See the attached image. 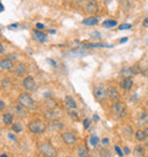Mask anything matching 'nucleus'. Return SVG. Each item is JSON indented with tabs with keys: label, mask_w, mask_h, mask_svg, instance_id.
I'll list each match as a JSON object with an SVG mask.
<instances>
[{
	"label": "nucleus",
	"mask_w": 148,
	"mask_h": 157,
	"mask_svg": "<svg viewBox=\"0 0 148 157\" xmlns=\"http://www.w3.org/2000/svg\"><path fill=\"white\" fill-rule=\"evenodd\" d=\"M28 128L32 132V133L41 134L46 131L47 125H46L45 122H42V121H40V119H35V121H32V122L28 123Z\"/></svg>",
	"instance_id": "f257e3e1"
},
{
	"label": "nucleus",
	"mask_w": 148,
	"mask_h": 157,
	"mask_svg": "<svg viewBox=\"0 0 148 157\" xmlns=\"http://www.w3.org/2000/svg\"><path fill=\"white\" fill-rule=\"evenodd\" d=\"M39 151L45 157H56L57 150L55 147L49 142H42L39 145Z\"/></svg>",
	"instance_id": "f03ea898"
},
{
	"label": "nucleus",
	"mask_w": 148,
	"mask_h": 157,
	"mask_svg": "<svg viewBox=\"0 0 148 157\" xmlns=\"http://www.w3.org/2000/svg\"><path fill=\"white\" fill-rule=\"evenodd\" d=\"M17 101H18V103L22 105V107H24V108H33L34 107V100L31 98V95L28 93H22L18 95V99H17Z\"/></svg>",
	"instance_id": "7ed1b4c3"
},
{
	"label": "nucleus",
	"mask_w": 148,
	"mask_h": 157,
	"mask_svg": "<svg viewBox=\"0 0 148 157\" xmlns=\"http://www.w3.org/2000/svg\"><path fill=\"white\" fill-rule=\"evenodd\" d=\"M93 96L98 102H102L108 96L107 88L104 85H97L96 87L93 88Z\"/></svg>",
	"instance_id": "20e7f679"
},
{
	"label": "nucleus",
	"mask_w": 148,
	"mask_h": 157,
	"mask_svg": "<svg viewBox=\"0 0 148 157\" xmlns=\"http://www.w3.org/2000/svg\"><path fill=\"white\" fill-rule=\"evenodd\" d=\"M112 110H113V114L115 116H117L119 118H123L125 117L126 115V107L123 102H115V105H113V108H112Z\"/></svg>",
	"instance_id": "39448f33"
},
{
	"label": "nucleus",
	"mask_w": 148,
	"mask_h": 157,
	"mask_svg": "<svg viewBox=\"0 0 148 157\" xmlns=\"http://www.w3.org/2000/svg\"><path fill=\"white\" fill-rule=\"evenodd\" d=\"M62 139L64 143L67 146H73L76 142V135L72 131H66L62 134Z\"/></svg>",
	"instance_id": "423d86ee"
},
{
	"label": "nucleus",
	"mask_w": 148,
	"mask_h": 157,
	"mask_svg": "<svg viewBox=\"0 0 148 157\" xmlns=\"http://www.w3.org/2000/svg\"><path fill=\"white\" fill-rule=\"evenodd\" d=\"M85 11L90 15H95L98 13V5H97L96 0H88L87 5H85Z\"/></svg>",
	"instance_id": "0eeeda50"
},
{
	"label": "nucleus",
	"mask_w": 148,
	"mask_h": 157,
	"mask_svg": "<svg viewBox=\"0 0 148 157\" xmlns=\"http://www.w3.org/2000/svg\"><path fill=\"white\" fill-rule=\"evenodd\" d=\"M23 86L26 91H33L35 88V80H34L33 77H31V76L25 77L23 80Z\"/></svg>",
	"instance_id": "6e6552de"
},
{
	"label": "nucleus",
	"mask_w": 148,
	"mask_h": 157,
	"mask_svg": "<svg viewBox=\"0 0 148 157\" xmlns=\"http://www.w3.org/2000/svg\"><path fill=\"white\" fill-rule=\"evenodd\" d=\"M107 95H108V98L112 100V101H114V102H117L120 100L119 91L114 87V86H109V87L107 88Z\"/></svg>",
	"instance_id": "1a4fd4ad"
},
{
	"label": "nucleus",
	"mask_w": 148,
	"mask_h": 157,
	"mask_svg": "<svg viewBox=\"0 0 148 157\" xmlns=\"http://www.w3.org/2000/svg\"><path fill=\"white\" fill-rule=\"evenodd\" d=\"M26 71H28V68H26V65L24 63H18L15 67V69H14V74L15 76L17 77H23V76L26 74Z\"/></svg>",
	"instance_id": "9d476101"
},
{
	"label": "nucleus",
	"mask_w": 148,
	"mask_h": 157,
	"mask_svg": "<svg viewBox=\"0 0 148 157\" xmlns=\"http://www.w3.org/2000/svg\"><path fill=\"white\" fill-rule=\"evenodd\" d=\"M14 68V62L9 58H4L0 61V69L2 70H11Z\"/></svg>",
	"instance_id": "9b49d317"
},
{
	"label": "nucleus",
	"mask_w": 148,
	"mask_h": 157,
	"mask_svg": "<svg viewBox=\"0 0 148 157\" xmlns=\"http://www.w3.org/2000/svg\"><path fill=\"white\" fill-rule=\"evenodd\" d=\"M120 85H121V87L123 88L124 91H130L132 86H133V82H132L131 78H123L121 80V83H120Z\"/></svg>",
	"instance_id": "f8f14e48"
},
{
	"label": "nucleus",
	"mask_w": 148,
	"mask_h": 157,
	"mask_svg": "<svg viewBox=\"0 0 148 157\" xmlns=\"http://www.w3.org/2000/svg\"><path fill=\"white\" fill-rule=\"evenodd\" d=\"M146 124H148V111H142L138 118V125L141 127V126H145Z\"/></svg>",
	"instance_id": "ddd939ff"
},
{
	"label": "nucleus",
	"mask_w": 148,
	"mask_h": 157,
	"mask_svg": "<svg viewBox=\"0 0 148 157\" xmlns=\"http://www.w3.org/2000/svg\"><path fill=\"white\" fill-rule=\"evenodd\" d=\"M133 75H135V74H133L132 67H124L123 69L121 70V76H122L123 78H131Z\"/></svg>",
	"instance_id": "4468645a"
},
{
	"label": "nucleus",
	"mask_w": 148,
	"mask_h": 157,
	"mask_svg": "<svg viewBox=\"0 0 148 157\" xmlns=\"http://www.w3.org/2000/svg\"><path fill=\"white\" fill-rule=\"evenodd\" d=\"M65 105H67L70 109H76V102H75L73 98L70 96V95H67V96L65 98Z\"/></svg>",
	"instance_id": "2eb2a0df"
},
{
	"label": "nucleus",
	"mask_w": 148,
	"mask_h": 157,
	"mask_svg": "<svg viewBox=\"0 0 148 157\" xmlns=\"http://www.w3.org/2000/svg\"><path fill=\"white\" fill-rule=\"evenodd\" d=\"M78 155L79 157H89V150L85 148L84 146H79L78 148Z\"/></svg>",
	"instance_id": "dca6fc26"
},
{
	"label": "nucleus",
	"mask_w": 148,
	"mask_h": 157,
	"mask_svg": "<svg viewBox=\"0 0 148 157\" xmlns=\"http://www.w3.org/2000/svg\"><path fill=\"white\" fill-rule=\"evenodd\" d=\"M97 23H98V18L95 17V16L84 18V20L82 21V24H84V25H96Z\"/></svg>",
	"instance_id": "f3484780"
},
{
	"label": "nucleus",
	"mask_w": 148,
	"mask_h": 157,
	"mask_svg": "<svg viewBox=\"0 0 148 157\" xmlns=\"http://www.w3.org/2000/svg\"><path fill=\"white\" fill-rule=\"evenodd\" d=\"M33 36H35V38H37V39H38L40 42H43V41L46 40V38H47L45 33H42L40 30H34V31H33Z\"/></svg>",
	"instance_id": "a211bd4d"
},
{
	"label": "nucleus",
	"mask_w": 148,
	"mask_h": 157,
	"mask_svg": "<svg viewBox=\"0 0 148 157\" xmlns=\"http://www.w3.org/2000/svg\"><path fill=\"white\" fill-rule=\"evenodd\" d=\"M142 156H145V148H144V146H137L135 148V157Z\"/></svg>",
	"instance_id": "6ab92c4d"
},
{
	"label": "nucleus",
	"mask_w": 148,
	"mask_h": 157,
	"mask_svg": "<svg viewBox=\"0 0 148 157\" xmlns=\"http://www.w3.org/2000/svg\"><path fill=\"white\" fill-rule=\"evenodd\" d=\"M13 121H14V116L11 114H4L2 116V122L5 123L6 125H10L13 124Z\"/></svg>",
	"instance_id": "aec40b11"
},
{
	"label": "nucleus",
	"mask_w": 148,
	"mask_h": 157,
	"mask_svg": "<svg viewBox=\"0 0 148 157\" xmlns=\"http://www.w3.org/2000/svg\"><path fill=\"white\" fill-rule=\"evenodd\" d=\"M136 139L138 140V141H144V140L146 139L145 132H144L142 130H138L136 132Z\"/></svg>",
	"instance_id": "412c9836"
},
{
	"label": "nucleus",
	"mask_w": 148,
	"mask_h": 157,
	"mask_svg": "<svg viewBox=\"0 0 148 157\" xmlns=\"http://www.w3.org/2000/svg\"><path fill=\"white\" fill-rule=\"evenodd\" d=\"M116 24H117L116 21H114V20H107V21H105V22L102 23V25H104L105 28H113Z\"/></svg>",
	"instance_id": "4be33fe9"
},
{
	"label": "nucleus",
	"mask_w": 148,
	"mask_h": 157,
	"mask_svg": "<svg viewBox=\"0 0 148 157\" xmlns=\"http://www.w3.org/2000/svg\"><path fill=\"white\" fill-rule=\"evenodd\" d=\"M22 130H23V125H22V123H14L13 124V131L14 132H16V133H18V132H22Z\"/></svg>",
	"instance_id": "5701e85b"
},
{
	"label": "nucleus",
	"mask_w": 148,
	"mask_h": 157,
	"mask_svg": "<svg viewBox=\"0 0 148 157\" xmlns=\"http://www.w3.org/2000/svg\"><path fill=\"white\" fill-rule=\"evenodd\" d=\"M98 142H99V138L97 137V135H91L90 137V143L93 147H96L97 145H98Z\"/></svg>",
	"instance_id": "b1692460"
},
{
	"label": "nucleus",
	"mask_w": 148,
	"mask_h": 157,
	"mask_svg": "<svg viewBox=\"0 0 148 157\" xmlns=\"http://www.w3.org/2000/svg\"><path fill=\"white\" fill-rule=\"evenodd\" d=\"M1 85H2V87L4 88L10 87V80H9L8 78H4V79L1 80Z\"/></svg>",
	"instance_id": "393cba45"
},
{
	"label": "nucleus",
	"mask_w": 148,
	"mask_h": 157,
	"mask_svg": "<svg viewBox=\"0 0 148 157\" xmlns=\"http://www.w3.org/2000/svg\"><path fill=\"white\" fill-rule=\"evenodd\" d=\"M100 156L102 157H112V154H111V151L108 150V149H102L100 151Z\"/></svg>",
	"instance_id": "a878e982"
},
{
	"label": "nucleus",
	"mask_w": 148,
	"mask_h": 157,
	"mask_svg": "<svg viewBox=\"0 0 148 157\" xmlns=\"http://www.w3.org/2000/svg\"><path fill=\"white\" fill-rule=\"evenodd\" d=\"M132 69H133V74H135V75H139V74H141V69H140V67H139L138 64L133 65Z\"/></svg>",
	"instance_id": "bb28decb"
},
{
	"label": "nucleus",
	"mask_w": 148,
	"mask_h": 157,
	"mask_svg": "<svg viewBox=\"0 0 148 157\" xmlns=\"http://www.w3.org/2000/svg\"><path fill=\"white\" fill-rule=\"evenodd\" d=\"M83 126H84L85 130L89 128V126H90V119L89 118H85L84 121H83Z\"/></svg>",
	"instance_id": "cd10ccee"
},
{
	"label": "nucleus",
	"mask_w": 148,
	"mask_h": 157,
	"mask_svg": "<svg viewBox=\"0 0 148 157\" xmlns=\"http://www.w3.org/2000/svg\"><path fill=\"white\" fill-rule=\"evenodd\" d=\"M131 28V24H122V25H120V30H128Z\"/></svg>",
	"instance_id": "c85d7f7f"
},
{
	"label": "nucleus",
	"mask_w": 148,
	"mask_h": 157,
	"mask_svg": "<svg viewBox=\"0 0 148 157\" xmlns=\"http://www.w3.org/2000/svg\"><path fill=\"white\" fill-rule=\"evenodd\" d=\"M16 54H8L7 55V58H9V60H11V61H14V60H16Z\"/></svg>",
	"instance_id": "c756f323"
},
{
	"label": "nucleus",
	"mask_w": 148,
	"mask_h": 157,
	"mask_svg": "<svg viewBox=\"0 0 148 157\" xmlns=\"http://www.w3.org/2000/svg\"><path fill=\"white\" fill-rule=\"evenodd\" d=\"M115 151H116V152L119 154L120 156H123V152L121 151V149H120V148H119V147H117V146H115Z\"/></svg>",
	"instance_id": "7c9ffc66"
},
{
	"label": "nucleus",
	"mask_w": 148,
	"mask_h": 157,
	"mask_svg": "<svg viewBox=\"0 0 148 157\" xmlns=\"http://www.w3.org/2000/svg\"><path fill=\"white\" fill-rule=\"evenodd\" d=\"M4 109H5V102L0 100V111H2Z\"/></svg>",
	"instance_id": "2f4dec72"
},
{
	"label": "nucleus",
	"mask_w": 148,
	"mask_h": 157,
	"mask_svg": "<svg viewBox=\"0 0 148 157\" xmlns=\"http://www.w3.org/2000/svg\"><path fill=\"white\" fill-rule=\"evenodd\" d=\"M37 28H38V30H43L45 29V25L41 23H37Z\"/></svg>",
	"instance_id": "473e14b6"
},
{
	"label": "nucleus",
	"mask_w": 148,
	"mask_h": 157,
	"mask_svg": "<svg viewBox=\"0 0 148 157\" xmlns=\"http://www.w3.org/2000/svg\"><path fill=\"white\" fill-rule=\"evenodd\" d=\"M142 25H144V28H147V27H148V17L144 20V22H142Z\"/></svg>",
	"instance_id": "72a5a7b5"
},
{
	"label": "nucleus",
	"mask_w": 148,
	"mask_h": 157,
	"mask_svg": "<svg viewBox=\"0 0 148 157\" xmlns=\"http://www.w3.org/2000/svg\"><path fill=\"white\" fill-rule=\"evenodd\" d=\"M8 137H9V139L14 140V141H15V140H16V137H15V135H14V134L9 133V134H8Z\"/></svg>",
	"instance_id": "f704fd0d"
},
{
	"label": "nucleus",
	"mask_w": 148,
	"mask_h": 157,
	"mask_svg": "<svg viewBox=\"0 0 148 157\" xmlns=\"http://www.w3.org/2000/svg\"><path fill=\"white\" fill-rule=\"evenodd\" d=\"M124 152L128 155V154H130V149L128 148V147H124Z\"/></svg>",
	"instance_id": "c9c22d12"
},
{
	"label": "nucleus",
	"mask_w": 148,
	"mask_h": 157,
	"mask_svg": "<svg viewBox=\"0 0 148 157\" xmlns=\"http://www.w3.org/2000/svg\"><path fill=\"white\" fill-rule=\"evenodd\" d=\"M108 142H109V140H108L107 138H106V139H104V140H102V145H107Z\"/></svg>",
	"instance_id": "e433bc0d"
},
{
	"label": "nucleus",
	"mask_w": 148,
	"mask_h": 157,
	"mask_svg": "<svg viewBox=\"0 0 148 157\" xmlns=\"http://www.w3.org/2000/svg\"><path fill=\"white\" fill-rule=\"evenodd\" d=\"M92 118H93V121H95V122H98V121H99V117L97 116V115H93Z\"/></svg>",
	"instance_id": "4c0bfd02"
},
{
	"label": "nucleus",
	"mask_w": 148,
	"mask_h": 157,
	"mask_svg": "<svg viewBox=\"0 0 148 157\" xmlns=\"http://www.w3.org/2000/svg\"><path fill=\"white\" fill-rule=\"evenodd\" d=\"M48 62H50L51 64H52V65H54V67H56L57 64H56V62H55V61H52V60H48Z\"/></svg>",
	"instance_id": "58836bf2"
},
{
	"label": "nucleus",
	"mask_w": 148,
	"mask_h": 157,
	"mask_svg": "<svg viewBox=\"0 0 148 157\" xmlns=\"http://www.w3.org/2000/svg\"><path fill=\"white\" fill-rule=\"evenodd\" d=\"M144 132H145V135H146V138H148V127H146L144 130Z\"/></svg>",
	"instance_id": "ea45409f"
},
{
	"label": "nucleus",
	"mask_w": 148,
	"mask_h": 157,
	"mask_svg": "<svg viewBox=\"0 0 148 157\" xmlns=\"http://www.w3.org/2000/svg\"><path fill=\"white\" fill-rule=\"evenodd\" d=\"M2 53H4V46L0 44V54H2Z\"/></svg>",
	"instance_id": "a19ab883"
},
{
	"label": "nucleus",
	"mask_w": 148,
	"mask_h": 157,
	"mask_svg": "<svg viewBox=\"0 0 148 157\" xmlns=\"http://www.w3.org/2000/svg\"><path fill=\"white\" fill-rule=\"evenodd\" d=\"M126 40H128V38H123V39H121V40H120V42H125Z\"/></svg>",
	"instance_id": "79ce46f5"
},
{
	"label": "nucleus",
	"mask_w": 148,
	"mask_h": 157,
	"mask_svg": "<svg viewBox=\"0 0 148 157\" xmlns=\"http://www.w3.org/2000/svg\"><path fill=\"white\" fill-rule=\"evenodd\" d=\"M4 9H5V7L2 6V5H1V4H0V12H2V11H4Z\"/></svg>",
	"instance_id": "37998d69"
},
{
	"label": "nucleus",
	"mask_w": 148,
	"mask_h": 157,
	"mask_svg": "<svg viewBox=\"0 0 148 157\" xmlns=\"http://www.w3.org/2000/svg\"><path fill=\"white\" fill-rule=\"evenodd\" d=\"M0 157H9V156H8L7 154H1V155H0Z\"/></svg>",
	"instance_id": "c03bdc74"
},
{
	"label": "nucleus",
	"mask_w": 148,
	"mask_h": 157,
	"mask_svg": "<svg viewBox=\"0 0 148 157\" xmlns=\"http://www.w3.org/2000/svg\"><path fill=\"white\" fill-rule=\"evenodd\" d=\"M65 1H67V2H71V1H72V0H65Z\"/></svg>",
	"instance_id": "a18cd8bd"
},
{
	"label": "nucleus",
	"mask_w": 148,
	"mask_h": 157,
	"mask_svg": "<svg viewBox=\"0 0 148 157\" xmlns=\"http://www.w3.org/2000/svg\"><path fill=\"white\" fill-rule=\"evenodd\" d=\"M83 1H88V0H83Z\"/></svg>",
	"instance_id": "49530a36"
},
{
	"label": "nucleus",
	"mask_w": 148,
	"mask_h": 157,
	"mask_svg": "<svg viewBox=\"0 0 148 157\" xmlns=\"http://www.w3.org/2000/svg\"><path fill=\"white\" fill-rule=\"evenodd\" d=\"M147 41H148V40H147Z\"/></svg>",
	"instance_id": "de8ad7c7"
}]
</instances>
